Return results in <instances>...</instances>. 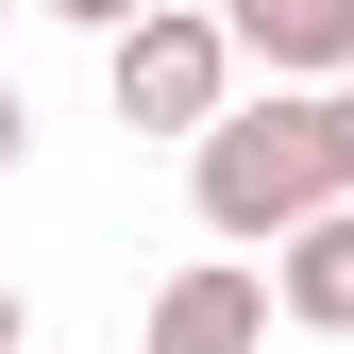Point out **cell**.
<instances>
[{
    "label": "cell",
    "instance_id": "obj_5",
    "mask_svg": "<svg viewBox=\"0 0 354 354\" xmlns=\"http://www.w3.org/2000/svg\"><path fill=\"white\" fill-rule=\"evenodd\" d=\"M270 304H287L304 337H354V203H321V219L287 236V270H270Z\"/></svg>",
    "mask_w": 354,
    "mask_h": 354
},
{
    "label": "cell",
    "instance_id": "obj_3",
    "mask_svg": "<svg viewBox=\"0 0 354 354\" xmlns=\"http://www.w3.org/2000/svg\"><path fill=\"white\" fill-rule=\"evenodd\" d=\"M136 354H270V270H169Z\"/></svg>",
    "mask_w": 354,
    "mask_h": 354
},
{
    "label": "cell",
    "instance_id": "obj_8",
    "mask_svg": "<svg viewBox=\"0 0 354 354\" xmlns=\"http://www.w3.org/2000/svg\"><path fill=\"white\" fill-rule=\"evenodd\" d=\"M337 203H354V84H337Z\"/></svg>",
    "mask_w": 354,
    "mask_h": 354
},
{
    "label": "cell",
    "instance_id": "obj_6",
    "mask_svg": "<svg viewBox=\"0 0 354 354\" xmlns=\"http://www.w3.org/2000/svg\"><path fill=\"white\" fill-rule=\"evenodd\" d=\"M34 17H84V34H118V17H152V0H34Z\"/></svg>",
    "mask_w": 354,
    "mask_h": 354
},
{
    "label": "cell",
    "instance_id": "obj_4",
    "mask_svg": "<svg viewBox=\"0 0 354 354\" xmlns=\"http://www.w3.org/2000/svg\"><path fill=\"white\" fill-rule=\"evenodd\" d=\"M270 84H354V0H219Z\"/></svg>",
    "mask_w": 354,
    "mask_h": 354
},
{
    "label": "cell",
    "instance_id": "obj_7",
    "mask_svg": "<svg viewBox=\"0 0 354 354\" xmlns=\"http://www.w3.org/2000/svg\"><path fill=\"white\" fill-rule=\"evenodd\" d=\"M17 152H34V118H17V84H0V169H17Z\"/></svg>",
    "mask_w": 354,
    "mask_h": 354
},
{
    "label": "cell",
    "instance_id": "obj_9",
    "mask_svg": "<svg viewBox=\"0 0 354 354\" xmlns=\"http://www.w3.org/2000/svg\"><path fill=\"white\" fill-rule=\"evenodd\" d=\"M17 337H34V321H17V287H0V354H17Z\"/></svg>",
    "mask_w": 354,
    "mask_h": 354
},
{
    "label": "cell",
    "instance_id": "obj_1",
    "mask_svg": "<svg viewBox=\"0 0 354 354\" xmlns=\"http://www.w3.org/2000/svg\"><path fill=\"white\" fill-rule=\"evenodd\" d=\"M186 203H203V236H304V219L337 203V84H270V102H219L203 136H186Z\"/></svg>",
    "mask_w": 354,
    "mask_h": 354
},
{
    "label": "cell",
    "instance_id": "obj_2",
    "mask_svg": "<svg viewBox=\"0 0 354 354\" xmlns=\"http://www.w3.org/2000/svg\"><path fill=\"white\" fill-rule=\"evenodd\" d=\"M236 17H219V0H152V17H118L102 34V84H118V118H136V136H203L219 102H236Z\"/></svg>",
    "mask_w": 354,
    "mask_h": 354
},
{
    "label": "cell",
    "instance_id": "obj_10",
    "mask_svg": "<svg viewBox=\"0 0 354 354\" xmlns=\"http://www.w3.org/2000/svg\"><path fill=\"white\" fill-rule=\"evenodd\" d=\"M0 17H17V0H0Z\"/></svg>",
    "mask_w": 354,
    "mask_h": 354
}]
</instances>
